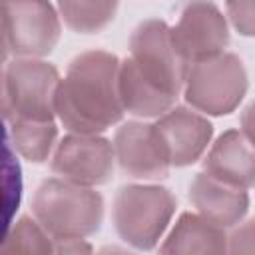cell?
Segmentation results:
<instances>
[{
  "label": "cell",
  "mask_w": 255,
  "mask_h": 255,
  "mask_svg": "<svg viewBox=\"0 0 255 255\" xmlns=\"http://www.w3.org/2000/svg\"><path fill=\"white\" fill-rule=\"evenodd\" d=\"M187 68L167 22L159 18L139 22L129 38V56L120 62L124 110L141 120L163 116L183 92Z\"/></svg>",
  "instance_id": "6da1fadb"
},
{
  "label": "cell",
  "mask_w": 255,
  "mask_h": 255,
  "mask_svg": "<svg viewBox=\"0 0 255 255\" xmlns=\"http://www.w3.org/2000/svg\"><path fill=\"white\" fill-rule=\"evenodd\" d=\"M120 58L106 50L78 54L60 80L56 118L72 133H104L120 124Z\"/></svg>",
  "instance_id": "7a4b0ae2"
},
{
  "label": "cell",
  "mask_w": 255,
  "mask_h": 255,
  "mask_svg": "<svg viewBox=\"0 0 255 255\" xmlns=\"http://www.w3.org/2000/svg\"><path fill=\"white\" fill-rule=\"evenodd\" d=\"M32 215L54 239H86L102 227L104 197L94 187L56 175L36 187Z\"/></svg>",
  "instance_id": "3957f363"
},
{
  "label": "cell",
  "mask_w": 255,
  "mask_h": 255,
  "mask_svg": "<svg viewBox=\"0 0 255 255\" xmlns=\"http://www.w3.org/2000/svg\"><path fill=\"white\" fill-rule=\"evenodd\" d=\"M175 197L163 185L131 183L118 189L112 223L122 241L139 251L153 249L175 213Z\"/></svg>",
  "instance_id": "277c9868"
},
{
  "label": "cell",
  "mask_w": 255,
  "mask_h": 255,
  "mask_svg": "<svg viewBox=\"0 0 255 255\" xmlns=\"http://www.w3.org/2000/svg\"><path fill=\"white\" fill-rule=\"evenodd\" d=\"M56 66L42 58H12L2 70L4 122L40 120L54 122L60 86Z\"/></svg>",
  "instance_id": "5b68a950"
},
{
  "label": "cell",
  "mask_w": 255,
  "mask_h": 255,
  "mask_svg": "<svg viewBox=\"0 0 255 255\" xmlns=\"http://www.w3.org/2000/svg\"><path fill=\"white\" fill-rule=\"evenodd\" d=\"M247 86V70L241 58L221 52L189 64L183 98L187 106L205 116H227L239 108Z\"/></svg>",
  "instance_id": "8992f818"
},
{
  "label": "cell",
  "mask_w": 255,
  "mask_h": 255,
  "mask_svg": "<svg viewBox=\"0 0 255 255\" xmlns=\"http://www.w3.org/2000/svg\"><path fill=\"white\" fill-rule=\"evenodd\" d=\"M60 36V12L48 0H2L4 58H44Z\"/></svg>",
  "instance_id": "52a82bcc"
},
{
  "label": "cell",
  "mask_w": 255,
  "mask_h": 255,
  "mask_svg": "<svg viewBox=\"0 0 255 255\" xmlns=\"http://www.w3.org/2000/svg\"><path fill=\"white\" fill-rule=\"evenodd\" d=\"M114 141L102 133H68L52 153L54 175L78 185L98 187L112 179L116 167Z\"/></svg>",
  "instance_id": "ba28073f"
},
{
  "label": "cell",
  "mask_w": 255,
  "mask_h": 255,
  "mask_svg": "<svg viewBox=\"0 0 255 255\" xmlns=\"http://www.w3.org/2000/svg\"><path fill=\"white\" fill-rule=\"evenodd\" d=\"M171 38L187 64L217 56L229 44L227 16L213 0H183L177 22L171 26Z\"/></svg>",
  "instance_id": "9c48e42d"
},
{
  "label": "cell",
  "mask_w": 255,
  "mask_h": 255,
  "mask_svg": "<svg viewBox=\"0 0 255 255\" xmlns=\"http://www.w3.org/2000/svg\"><path fill=\"white\" fill-rule=\"evenodd\" d=\"M116 161L120 169L133 179H163L169 173L171 159L155 124L126 122L114 135Z\"/></svg>",
  "instance_id": "30bf717a"
},
{
  "label": "cell",
  "mask_w": 255,
  "mask_h": 255,
  "mask_svg": "<svg viewBox=\"0 0 255 255\" xmlns=\"http://www.w3.org/2000/svg\"><path fill=\"white\" fill-rule=\"evenodd\" d=\"M155 128L163 137L171 167H185L201 159L213 137V126L207 116L191 106H173L157 118Z\"/></svg>",
  "instance_id": "8fae6325"
},
{
  "label": "cell",
  "mask_w": 255,
  "mask_h": 255,
  "mask_svg": "<svg viewBox=\"0 0 255 255\" xmlns=\"http://www.w3.org/2000/svg\"><path fill=\"white\" fill-rule=\"evenodd\" d=\"M189 203L199 215L227 229L243 221L249 209V195L247 189L201 171L189 183Z\"/></svg>",
  "instance_id": "7c38bea8"
},
{
  "label": "cell",
  "mask_w": 255,
  "mask_h": 255,
  "mask_svg": "<svg viewBox=\"0 0 255 255\" xmlns=\"http://www.w3.org/2000/svg\"><path fill=\"white\" fill-rule=\"evenodd\" d=\"M203 171L235 187L255 185V145L241 129L223 131L203 159Z\"/></svg>",
  "instance_id": "4fadbf2b"
},
{
  "label": "cell",
  "mask_w": 255,
  "mask_h": 255,
  "mask_svg": "<svg viewBox=\"0 0 255 255\" xmlns=\"http://www.w3.org/2000/svg\"><path fill=\"white\" fill-rule=\"evenodd\" d=\"M159 253L165 255H189V253H227L225 227L205 219L197 211H185L179 215L163 243Z\"/></svg>",
  "instance_id": "5bb4252c"
},
{
  "label": "cell",
  "mask_w": 255,
  "mask_h": 255,
  "mask_svg": "<svg viewBox=\"0 0 255 255\" xmlns=\"http://www.w3.org/2000/svg\"><path fill=\"white\" fill-rule=\"evenodd\" d=\"M6 137L14 151L32 163H44L58 145V128L54 122L12 120L6 122Z\"/></svg>",
  "instance_id": "9a60e30c"
},
{
  "label": "cell",
  "mask_w": 255,
  "mask_h": 255,
  "mask_svg": "<svg viewBox=\"0 0 255 255\" xmlns=\"http://www.w3.org/2000/svg\"><path fill=\"white\" fill-rule=\"evenodd\" d=\"M120 0H56L62 22L76 34H96L114 22Z\"/></svg>",
  "instance_id": "2e32d148"
},
{
  "label": "cell",
  "mask_w": 255,
  "mask_h": 255,
  "mask_svg": "<svg viewBox=\"0 0 255 255\" xmlns=\"http://www.w3.org/2000/svg\"><path fill=\"white\" fill-rule=\"evenodd\" d=\"M2 255L16 253H56L54 237L42 227V223L32 215H22L6 227V235L0 247Z\"/></svg>",
  "instance_id": "e0dca14e"
},
{
  "label": "cell",
  "mask_w": 255,
  "mask_h": 255,
  "mask_svg": "<svg viewBox=\"0 0 255 255\" xmlns=\"http://www.w3.org/2000/svg\"><path fill=\"white\" fill-rule=\"evenodd\" d=\"M231 26L245 38H255V0H225Z\"/></svg>",
  "instance_id": "ac0fdd59"
},
{
  "label": "cell",
  "mask_w": 255,
  "mask_h": 255,
  "mask_svg": "<svg viewBox=\"0 0 255 255\" xmlns=\"http://www.w3.org/2000/svg\"><path fill=\"white\" fill-rule=\"evenodd\" d=\"M227 253H255V217L233 225L227 235Z\"/></svg>",
  "instance_id": "d6986e66"
},
{
  "label": "cell",
  "mask_w": 255,
  "mask_h": 255,
  "mask_svg": "<svg viewBox=\"0 0 255 255\" xmlns=\"http://www.w3.org/2000/svg\"><path fill=\"white\" fill-rule=\"evenodd\" d=\"M56 253H90L92 245L86 239H54Z\"/></svg>",
  "instance_id": "ffe728a7"
},
{
  "label": "cell",
  "mask_w": 255,
  "mask_h": 255,
  "mask_svg": "<svg viewBox=\"0 0 255 255\" xmlns=\"http://www.w3.org/2000/svg\"><path fill=\"white\" fill-rule=\"evenodd\" d=\"M241 131L247 135V139L255 145V102H251L241 112Z\"/></svg>",
  "instance_id": "44dd1931"
}]
</instances>
